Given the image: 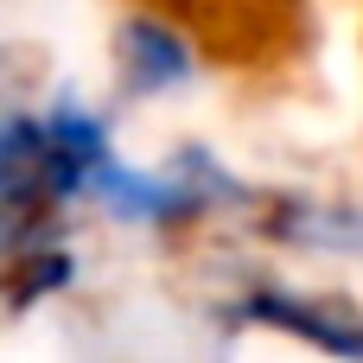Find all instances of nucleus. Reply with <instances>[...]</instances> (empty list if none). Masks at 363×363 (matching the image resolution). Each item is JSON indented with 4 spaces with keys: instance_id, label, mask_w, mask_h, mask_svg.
I'll use <instances>...</instances> for the list:
<instances>
[{
    "instance_id": "obj_1",
    "label": "nucleus",
    "mask_w": 363,
    "mask_h": 363,
    "mask_svg": "<svg viewBox=\"0 0 363 363\" xmlns=\"http://www.w3.org/2000/svg\"><path fill=\"white\" fill-rule=\"evenodd\" d=\"M230 319L255 325V332H281V338H294V345H306V351H319L332 363H363V306L345 300V294L262 281L242 300H230Z\"/></svg>"
},
{
    "instance_id": "obj_2",
    "label": "nucleus",
    "mask_w": 363,
    "mask_h": 363,
    "mask_svg": "<svg viewBox=\"0 0 363 363\" xmlns=\"http://www.w3.org/2000/svg\"><path fill=\"white\" fill-rule=\"evenodd\" d=\"M121 77L134 96H160V89H179L191 77V45L160 26V19H134L121 32Z\"/></svg>"
},
{
    "instance_id": "obj_3",
    "label": "nucleus",
    "mask_w": 363,
    "mask_h": 363,
    "mask_svg": "<svg viewBox=\"0 0 363 363\" xmlns=\"http://www.w3.org/2000/svg\"><path fill=\"white\" fill-rule=\"evenodd\" d=\"M70 281V255H45V249H32V255H19V268H13V287H6V306L19 313V306H38L45 294H57Z\"/></svg>"
}]
</instances>
